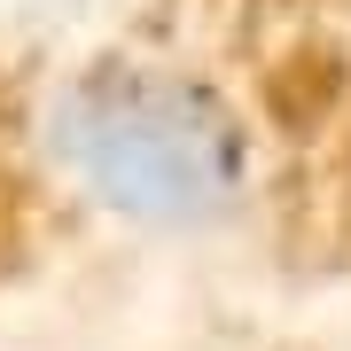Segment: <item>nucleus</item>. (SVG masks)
Here are the masks:
<instances>
[{
	"label": "nucleus",
	"instance_id": "nucleus-1",
	"mask_svg": "<svg viewBox=\"0 0 351 351\" xmlns=\"http://www.w3.org/2000/svg\"><path fill=\"white\" fill-rule=\"evenodd\" d=\"M39 156L78 203L149 234L219 226L250 195L242 110L211 78L149 55H110L63 78L39 110Z\"/></svg>",
	"mask_w": 351,
	"mask_h": 351
}]
</instances>
